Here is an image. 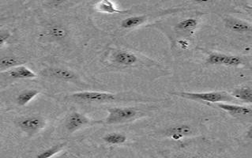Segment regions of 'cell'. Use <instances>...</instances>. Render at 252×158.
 Segmentation results:
<instances>
[{
  "label": "cell",
  "mask_w": 252,
  "mask_h": 158,
  "mask_svg": "<svg viewBox=\"0 0 252 158\" xmlns=\"http://www.w3.org/2000/svg\"><path fill=\"white\" fill-rule=\"evenodd\" d=\"M173 95L181 96L188 100L206 102L210 104L222 103L223 101H232L235 99L231 96V94L224 91H214V92L191 93V92H176L172 93Z\"/></svg>",
  "instance_id": "cell-1"
},
{
  "label": "cell",
  "mask_w": 252,
  "mask_h": 158,
  "mask_svg": "<svg viewBox=\"0 0 252 158\" xmlns=\"http://www.w3.org/2000/svg\"><path fill=\"white\" fill-rule=\"evenodd\" d=\"M104 122L107 124H121L132 120L137 116V111L133 108H111Z\"/></svg>",
  "instance_id": "cell-2"
},
{
  "label": "cell",
  "mask_w": 252,
  "mask_h": 158,
  "mask_svg": "<svg viewBox=\"0 0 252 158\" xmlns=\"http://www.w3.org/2000/svg\"><path fill=\"white\" fill-rule=\"evenodd\" d=\"M72 98L85 102L106 103L116 100V96L110 93L83 91L73 94Z\"/></svg>",
  "instance_id": "cell-3"
},
{
  "label": "cell",
  "mask_w": 252,
  "mask_h": 158,
  "mask_svg": "<svg viewBox=\"0 0 252 158\" xmlns=\"http://www.w3.org/2000/svg\"><path fill=\"white\" fill-rule=\"evenodd\" d=\"M242 59L237 56L213 52L206 59V63L210 65H222L227 66H238L243 64Z\"/></svg>",
  "instance_id": "cell-4"
},
{
  "label": "cell",
  "mask_w": 252,
  "mask_h": 158,
  "mask_svg": "<svg viewBox=\"0 0 252 158\" xmlns=\"http://www.w3.org/2000/svg\"><path fill=\"white\" fill-rule=\"evenodd\" d=\"M18 125L23 132L29 135H32L44 127L45 121L40 116H28L19 120Z\"/></svg>",
  "instance_id": "cell-5"
},
{
  "label": "cell",
  "mask_w": 252,
  "mask_h": 158,
  "mask_svg": "<svg viewBox=\"0 0 252 158\" xmlns=\"http://www.w3.org/2000/svg\"><path fill=\"white\" fill-rule=\"evenodd\" d=\"M90 119L79 112H73L70 114L66 122V128L69 132L73 133L80 129L82 126L90 124Z\"/></svg>",
  "instance_id": "cell-6"
},
{
  "label": "cell",
  "mask_w": 252,
  "mask_h": 158,
  "mask_svg": "<svg viewBox=\"0 0 252 158\" xmlns=\"http://www.w3.org/2000/svg\"><path fill=\"white\" fill-rule=\"evenodd\" d=\"M215 105L218 108L228 112L232 116L243 117V116H251L252 113L251 107L241 106L237 104H227V103H217Z\"/></svg>",
  "instance_id": "cell-7"
},
{
  "label": "cell",
  "mask_w": 252,
  "mask_h": 158,
  "mask_svg": "<svg viewBox=\"0 0 252 158\" xmlns=\"http://www.w3.org/2000/svg\"><path fill=\"white\" fill-rule=\"evenodd\" d=\"M114 61L120 66H133L138 62V56L132 52L127 51L120 50L115 53L113 56Z\"/></svg>",
  "instance_id": "cell-8"
},
{
  "label": "cell",
  "mask_w": 252,
  "mask_h": 158,
  "mask_svg": "<svg viewBox=\"0 0 252 158\" xmlns=\"http://www.w3.org/2000/svg\"><path fill=\"white\" fill-rule=\"evenodd\" d=\"M227 26L233 32L246 33L252 32V27L250 23L236 18H229L226 22Z\"/></svg>",
  "instance_id": "cell-9"
},
{
  "label": "cell",
  "mask_w": 252,
  "mask_h": 158,
  "mask_svg": "<svg viewBox=\"0 0 252 158\" xmlns=\"http://www.w3.org/2000/svg\"><path fill=\"white\" fill-rule=\"evenodd\" d=\"M192 132V129L188 125H178L172 126L167 130V134L174 140H180L184 137L190 135Z\"/></svg>",
  "instance_id": "cell-10"
},
{
  "label": "cell",
  "mask_w": 252,
  "mask_h": 158,
  "mask_svg": "<svg viewBox=\"0 0 252 158\" xmlns=\"http://www.w3.org/2000/svg\"><path fill=\"white\" fill-rule=\"evenodd\" d=\"M8 74L10 78L15 79H30L36 78V74L33 71L22 65L9 70Z\"/></svg>",
  "instance_id": "cell-11"
},
{
  "label": "cell",
  "mask_w": 252,
  "mask_h": 158,
  "mask_svg": "<svg viewBox=\"0 0 252 158\" xmlns=\"http://www.w3.org/2000/svg\"><path fill=\"white\" fill-rule=\"evenodd\" d=\"M51 76L54 78H59L60 80L74 81L77 79V75L73 72L72 70L65 68H52L49 70Z\"/></svg>",
  "instance_id": "cell-12"
},
{
  "label": "cell",
  "mask_w": 252,
  "mask_h": 158,
  "mask_svg": "<svg viewBox=\"0 0 252 158\" xmlns=\"http://www.w3.org/2000/svg\"><path fill=\"white\" fill-rule=\"evenodd\" d=\"M46 34L49 38L53 40H63L67 36V30L64 26L53 25L47 30Z\"/></svg>",
  "instance_id": "cell-13"
},
{
  "label": "cell",
  "mask_w": 252,
  "mask_h": 158,
  "mask_svg": "<svg viewBox=\"0 0 252 158\" xmlns=\"http://www.w3.org/2000/svg\"><path fill=\"white\" fill-rule=\"evenodd\" d=\"M231 96L234 99L243 100L244 102H252V89L250 86H244L242 88L236 89L231 94Z\"/></svg>",
  "instance_id": "cell-14"
},
{
  "label": "cell",
  "mask_w": 252,
  "mask_h": 158,
  "mask_svg": "<svg viewBox=\"0 0 252 158\" xmlns=\"http://www.w3.org/2000/svg\"><path fill=\"white\" fill-rule=\"evenodd\" d=\"M198 26V22L195 18H187L184 20L180 21L178 24L176 25V29L179 31L188 32V33H194V30H196Z\"/></svg>",
  "instance_id": "cell-15"
},
{
  "label": "cell",
  "mask_w": 252,
  "mask_h": 158,
  "mask_svg": "<svg viewBox=\"0 0 252 158\" xmlns=\"http://www.w3.org/2000/svg\"><path fill=\"white\" fill-rule=\"evenodd\" d=\"M147 17L146 15H138V16L129 17L125 18L121 22V27L125 30L135 28L141 26L146 22Z\"/></svg>",
  "instance_id": "cell-16"
},
{
  "label": "cell",
  "mask_w": 252,
  "mask_h": 158,
  "mask_svg": "<svg viewBox=\"0 0 252 158\" xmlns=\"http://www.w3.org/2000/svg\"><path fill=\"white\" fill-rule=\"evenodd\" d=\"M96 8L100 12L105 13V14H122V13L125 12L123 10H119L113 2L111 1H107V0H103V1L97 2Z\"/></svg>",
  "instance_id": "cell-17"
},
{
  "label": "cell",
  "mask_w": 252,
  "mask_h": 158,
  "mask_svg": "<svg viewBox=\"0 0 252 158\" xmlns=\"http://www.w3.org/2000/svg\"><path fill=\"white\" fill-rule=\"evenodd\" d=\"M22 64V60L15 56H5L0 59V70H11Z\"/></svg>",
  "instance_id": "cell-18"
},
{
  "label": "cell",
  "mask_w": 252,
  "mask_h": 158,
  "mask_svg": "<svg viewBox=\"0 0 252 158\" xmlns=\"http://www.w3.org/2000/svg\"><path fill=\"white\" fill-rule=\"evenodd\" d=\"M38 94V90H24L23 92L18 94V97H17V103H18V105H20V106H25L26 104H28L32 99L35 98Z\"/></svg>",
  "instance_id": "cell-19"
},
{
  "label": "cell",
  "mask_w": 252,
  "mask_h": 158,
  "mask_svg": "<svg viewBox=\"0 0 252 158\" xmlns=\"http://www.w3.org/2000/svg\"><path fill=\"white\" fill-rule=\"evenodd\" d=\"M104 142L110 145H122L126 142V135L122 133L113 132L105 135L103 138Z\"/></svg>",
  "instance_id": "cell-20"
},
{
  "label": "cell",
  "mask_w": 252,
  "mask_h": 158,
  "mask_svg": "<svg viewBox=\"0 0 252 158\" xmlns=\"http://www.w3.org/2000/svg\"><path fill=\"white\" fill-rule=\"evenodd\" d=\"M63 147V144L56 145V146H52L51 148L48 150H44L43 152L36 155L34 158H51L54 157L56 154H58L60 150H62Z\"/></svg>",
  "instance_id": "cell-21"
},
{
  "label": "cell",
  "mask_w": 252,
  "mask_h": 158,
  "mask_svg": "<svg viewBox=\"0 0 252 158\" xmlns=\"http://www.w3.org/2000/svg\"><path fill=\"white\" fill-rule=\"evenodd\" d=\"M10 37V33L7 30H0V47L6 44Z\"/></svg>",
  "instance_id": "cell-22"
},
{
  "label": "cell",
  "mask_w": 252,
  "mask_h": 158,
  "mask_svg": "<svg viewBox=\"0 0 252 158\" xmlns=\"http://www.w3.org/2000/svg\"><path fill=\"white\" fill-rule=\"evenodd\" d=\"M179 45H180L183 49H187L189 46V43L188 40H179Z\"/></svg>",
  "instance_id": "cell-23"
},
{
  "label": "cell",
  "mask_w": 252,
  "mask_h": 158,
  "mask_svg": "<svg viewBox=\"0 0 252 158\" xmlns=\"http://www.w3.org/2000/svg\"><path fill=\"white\" fill-rule=\"evenodd\" d=\"M247 138H248V139H252V127L250 126V128H249V130L247 131Z\"/></svg>",
  "instance_id": "cell-24"
}]
</instances>
